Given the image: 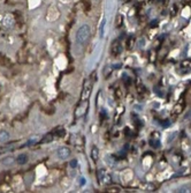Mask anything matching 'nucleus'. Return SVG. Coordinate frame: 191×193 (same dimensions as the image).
<instances>
[{
    "label": "nucleus",
    "instance_id": "f257e3e1",
    "mask_svg": "<svg viewBox=\"0 0 191 193\" xmlns=\"http://www.w3.org/2000/svg\"><path fill=\"white\" fill-rule=\"evenodd\" d=\"M89 37H90V27L87 24H83L78 28L76 33V41L80 44H84V43H87Z\"/></svg>",
    "mask_w": 191,
    "mask_h": 193
},
{
    "label": "nucleus",
    "instance_id": "f03ea898",
    "mask_svg": "<svg viewBox=\"0 0 191 193\" xmlns=\"http://www.w3.org/2000/svg\"><path fill=\"white\" fill-rule=\"evenodd\" d=\"M57 155L60 160H67L70 156V149L68 147H60L57 152Z\"/></svg>",
    "mask_w": 191,
    "mask_h": 193
},
{
    "label": "nucleus",
    "instance_id": "7ed1b4c3",
    "mask_svg": "<svg viewBox=\"0 0 191 193\" xmlns=\"http://www.w3.org/2000/svg\"><path fill=\"white\" fill-rule=\"evenodd\" d=\"M99 181H101V183H104V184H110V181H112V178H110V175L105 174L104 170H100L99 171Z\"/></svg>",
    "mask_w": 191,
    "mask_h": 193
},
{
    "label": "nucleus",
    "instance_id": "20e7f679",
    "mask_svg": "<svg viewBox=\"0 0 191 193\" xmlns=\"http://www.w3.org/2000/svg\"><path fill=\"white\" fill-rule=\"evenodd\" d=\"M91 88H92V83L87 81V83H85V87H84L83 94H82V98H83V100H87V97H89V95L91 93Z\"/></svg>",
    "mask_w": 191,
    "mask_h": 193
},
{
    "label": "nucleus",
    "instance_id": "39448f33",
    "mask_svg": "<svg viewBox=\"0 0 191 193\" xmlns=\"http://www.w3.org/2000/svg\"><path fill=\"white\" fill-rule=\"evenodd\" d=\"M13 22H14V20H13L11 14H7L6 16L4 18V20H2V24H4L6 28H9V27L13 24Z\"/></svg>",
    "mask_w": 191,
    "mask_h": 193
},
{
    "label": "nucleus",
    "instance_id": "423d86ee",
    "mask_svg": "<svg viewBox=\"0 0 191 193\" xmlns=\"http://www.w3.org/2000/svg\"><path fill=\"white\" fill-rule=\"evenodd\" d=\"M28 160H29V157H28L27 154H21V155H18V157H16V162L20 165H23V164L28 163Z\"/></svg>",
    "mask_w": 191,
    "mask_h": 193
},
{
    "label": "nucleus",
    "instance_id": "0eeeda50",
    "mask_svg": "<svg viewBox=\"0 0 191 193\" xmlns=\"http://www.w3.org/2000/svg\"><path fill=\"white\" fill-rule=\"evenodd\" d=\"M120 51H121V44L119 43V41L113 42V44H112V52H113V54L117 56L120 53Z\"/></svg>",
    "mask_w": 191,
    "mask_h": 193
},
{
    "label": "nucleus",
    "instance_id": "6e6552de",
    "mask_svg": "<svg viewBox=\"0 0 191 193\" xmlns=\"http://www.w3.org/2000/svg\"><path fill=\"white\" fill-rule=\"evenodd\" d=\"M14 162H15V158L12 157V156H7V157H5L1 161V164H2L4 167H11Z\"/></svg>",
    "mask_w": 191,
    "mask_h": 193
},
{
    "label": "nucleus",
    "instance_id": "1a4fd4ad",
    "mask_svg": "<svg viewBox=\"0 0 191 193\" xmlns=\"http://www.w3.org/2000/svg\"><path fill=\"white\" fill-rule=\"evenodd\" d=\"M183 106H184L183 103H179V104H176V105L174 106L172 115H173V116H175V115H179V113L182 112V110H183Z\"/></svg>",
    "mask_w": 191,
    "mask_h": 193
},
{
    "label": "nucleus",
    "instance_id": "9d476101",
    "mask_svg": "<svg viewBox=\"0 0 191 193\" xmlns=\"http://www.w3.org/2000/svg\"><path fill=\"white\" fill-rule=\"evenodd\" d=\"M9 133L7 131H0V142H6L9 140Z\"/></svg>",
    "mask_w": 191,
    "mask_h": 193
},
{
    "label": "nucleus",
    "instance_id": "9b49d317",
    "mask_svg": "<svg viewBox=\"0 0 191 193\" xmlns=\"http://www.w3.org/2000/svg\"><path fill=\"white\" fill-rule=\"evenodd\" d=\"M91 157H92L93 161H97L99 157V150L96 146H93L92 149H91Z\"/></svg>",
    "mask_w": 191,
    "mask_h": 193
},
{
    "label": "nucleus",
    "instance_id": "f8f14e48",
    "mask_svg": "<svg viewBox=\"0 0 191 193\" xmlns=\"http://www.w3.org/2000/svg\"><path fill=\"white\" fill-rule=\"evenodd\" d=\"M105 23H106V19H103L101 22H100V27H99V34H100V38L104 37V28H105Z\"/></svg>",
    "mask_w": 191,
    "mask_h": 193
},
{
    "label": "nucleus",
    "instance_id": "ddd939ff",
    "mask_svg": "<svg viewBox=\"0 0 191 193\" xmlns=\"http://www.w3.org/2000/svg\"><path fill=\"white\" fill-rule=\"evenodd\" d=\"M150 145L153 148H159V147L161 146V142H160V140H158V139H151Z\"/></svg>",
    "mask_w": 191,
    "mask_h": 193
},
{
    "label": "nucleus",
    "instance_id": "4468645a",
    "mask_svg": "<svg viewBox=\"0 0 191 193\" xmlns=\"http://www.w3.org/2000/svg\"><path fill=\"white\" fill-rule=\"evenodd\" d=\"M115 24H116V27H117V28H119V27H121L122 24H123V16H122L121 14H119V15L116 16Z\"/></svg>",
    "mask_w": 191,
    "mask_h": 193
},
{
    "label": "nucleus",
    "instance_id": "2eb2a0df",
    "mask_svg": "<svg viewBox=\"0 0 191 193\" xmlns=\"http://www.w3.org/2000/svg\"><path fill=\"white\" fill-rule=\"evenodd\" d=\"M55 132H57L58 134H60V136H64V129H61V127H60V129H55Z\"/></svg>",
    "mask_w": 191,
    "mask_h": 193
},
{
    "label": "nucleus",
    "instance_id": "dca6fc26",
    "mask_svg": "<svg viewBox=\"0 0 191 193\" xmlns=\"http://www.w3.org/2000/svg\"><path fill=\"white\" fill-rule=\"evenodd\" d=\"M145 45V40L144 38H140L138 41V47H144Z\"/></svg>",
    "mask_w": 191,
    "mask_h": 193
},
{
    "label": "nucleus",
    "instance_id": "f3484780",
    "mask_svg": "<svg viewBox=\"0 0 191 193\" xmlns=\"http://www.w3.org/2000/svg\"><path fill=\"white\" fill-rule=\"evenodd\" d=\"M53 139V136L51 134H47L46 136H45V139L43 140V142H48V141H51Z\"/></svg>",
    "mask_w": 191,
    "mask_h": 193
},
{
    "label": "nucleus",
    "instance_id": "a211bd4d",
    "mask_svg": "<svg viewBox=\"0 0 191 193\" xmlns=\"http://www.w3.org/2000/svg\"><path fill=\"white\" fill-rule=\"evenodd\" d=\"M70 167H71V168H76V167H77V161H76V160H71V161H70Z\"/></svg>",
    "mask_w": 191,
    "mask_h": 193
},
{
    "label": "nucleus",
    "instance_id": "6ab92c4d",
    "mask_svg": "<svg viewBox=\"0 0 191 193\" xmlns=\"http://www.w3.org/2000/svg\"><path fill=\"white\" fill-rule=\"evenodd\" d=\"M179 192H189V187H181L179 190Z\"/></svg>",
    "mask_w": 191,
    "mask_h": 193
},
{
    "label": "nucleus",
    "instance_id": "aec40b11",
    "mask_svg": "<svg viewBox=\"0 0 191 193\" xmlns=\"http://www.w3.org/2000/svg\"><path fill=\"white\" fill-rule=\"evenodd\" d=\"M177 9H179V8H177V6H176V5H174L173 9H172V14H173V15H175V14L177 13Z\"/></svg>",
    "mask_w": 191,
    "mask_h": 193
},
{
    "label": "nucleus",
    "instance_id": "412c9836",
    "mask_svg": "<svg viewBox=\"0 0 191 193\" xmlns=\"http://www.w3.org/2000/svg\"><path fill=\"white\" fill-rule=\"evenodd\" d=\"M162 125H163V127H168V126L170 125V122H169V120H166V122H162Z\"/></svg>",
    "mask_w": 191,
    "mask_h": 193
},
{
    "label": "nucleus",
    "instance_id": "4be33fe9",
    "mask_svg": "<svg viewBox=\"0 0 191 193\" xmlns=\"http://www.w3.org/2000/svg\"><path fill=\"white\" fill-rule=\"evenodd\" d=\"M131 41H133V38L130 37V38L128 40V43H127V47H128V49H130V47H131Z\"/></svg>",
    "mask_w": 191,
    "mask_h": 193
},
{
    "label": "nucleus",
    "instance_id": "5701e85b",
    "mask_svg": "<svg viewBox=\"0 0 191 193\" xmlns=\"http://www.w3.org/2000/svg\"><path fill=\"white\" fill-rule=\"evenodd\" d=\"M84 184H85V179H84V178H81V179H80V185L83 186Z\"/></svg>",
    "mask_w": 191,
    "mask_h": 193
},
{
    "label": "nucleus",
    "instance_id": "b1692460",
    "mask_svg": "<svg viewBox=\"0 0 191 193\" xmlns=\"http://www.w3.org/2000/svg\"><path fill=\"white\" fill-rule=\"evenodd\" d=\"M120 95H121V93H120V89H117V90H116V96H117V98H120Z\"/></svg>",
    "mask_w": 191,
    "mask_h": 193
},
{
    "label": "nucleus",
    "instance_id": "393cba45",
    "mask_svg": "<svg viewBox=\"0 0 191 193\" xmlns=\"http://www.w3.org/2000/svg\"><path fill=\"white\" fill-rule=\"evenodd\" d=\"M190 118H191V111H190Z\"/></svg>",
    "mask_w": 191,
    "mask_h": 193
}]
</instances>
